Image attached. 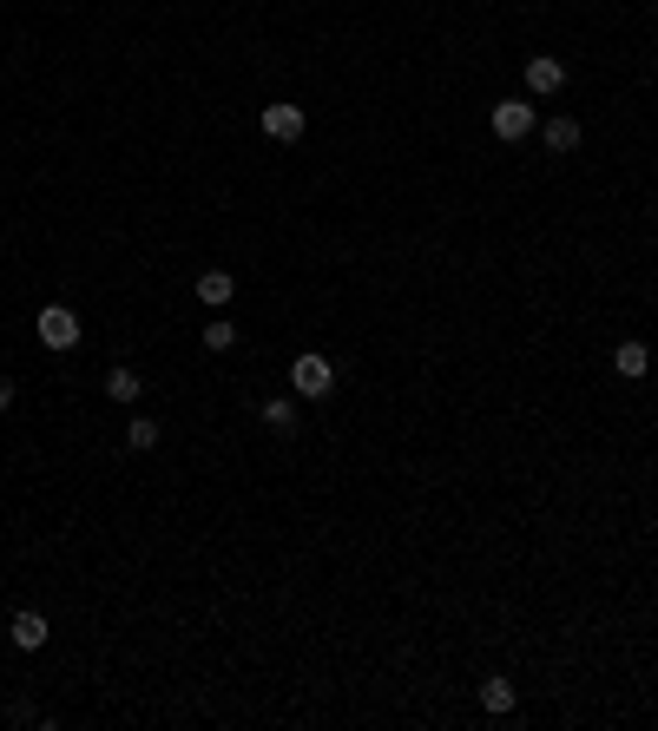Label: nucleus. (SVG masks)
<instances>
[{
	"mask_svg": "<svg viewBox=\"0 0 658 731\" xmlns=\"http://www.w3.org/2000/svg\"><path fill=\"white\" fill-rule=\"evenodd\" d=\"M257 126H264V139L297 145L303 132H310V119H303V106H264V112H257Z\"/></svg>",
	"mask_w": 658,
	"mask_h": 731,
	"instance_id": "obj_3",
	"label": "nucleus"
},
{
	"mask_svg": "<svg viewBox=\"0 0 658 731\" xmlns=\"http://www.w3.org/2000/svg\"><path fill=\"white\" fill-rule=\"evenodd\" d=\"M612 369H619L626 382H645V369H652V350H645L639 336H626V343L612 350Z\"/></svg>",
	"mask_w": 658,
	"mask_h": 731,
	"instance_id": "obj_6",
	"label": "nucleus"
},
{
	"mask_svg": "<svg viewBox=\"0 0 658 731\" xmlns=\"http://www.w3.org/2000/svg\"><path fill=\"white\" fill-rule=\"evenodd\" d=\"M33 330H40V343H47V350H73V343H79V317L66 310V303H47V310L33 317Z\"/></svg>",
	"mask_w": 658,
	"mask_h": 731,
	"instance_id": "obj_2",
	"label": "nucleus"
},
{
	"mask_svg": "<svg viewBox=\"0 0 658 731\" xmlns=\"http://www.w3.org/2000/svg\"><path fill=\"white\" fill-rule=\"evenodd\" d=\"M487 126H494V139L514 145V139H527V132H533V106H527V99H501V106L487 112Z\"/></svg>",
	"mask_w": 658,
	"mask_h": 731,
	"instance_id": "obj_4",
	"label": "nucleus"
},
{
	"mask_svg": "<svg viewBox=\"0 0 658 731\" xmlns=\"http://www.w3.org/2000/svg\"><path fill=\"white\" fill-rule=\"evenodd\" d=\"M204 350H237V323L231 317H211V323H204Z\"/></svg>",
	"mask_w": 658,
	"mask_h": 731,
	"instance_id": "obj_13",
	"label": "nucleus"
},
{
	"mask_svg": "<svg viewBox=\"0 0 658 731\" xmlns=\"http://www.w3.org/2000/svg\"><path fill=\"white\" fill-rule=\"evenodd\" d=\"M264 422H270L277 435H297V402H290V396H270V402H264Z\"/></svg>",
	"mask_w": 658,
	"mask_h": 731,
	"instance_id": "obj_12",
	"label": "nucleus"
},
{
	"mask_svg": "<svg viewBox=\"0 0 658 731\" xmlns=\"http://www.w3.org/2000/svg\"><path fill=\"white\" fill-rule=\"evenodd\" d=\"M540 139H547V152H580V119H547V132H540Z\"/></svg>",
	"mask_w": 658,
	"mask_h": 731,
	"instance_id": "obj_10",
	"label": "nucleus"
},
{
	"mask_svg": "<svg viewBox=\"0 0 658 731\" xmlns=\"http://www.w3.org/2000/svg\"><path fill=\"white\" fill-rule=\"evenodd\" d=\"M106 396L112 402H139L145 396V376H139V369H106Z\"/></svg>",
	"mask_w": 658,
	"mask_h": 731,
	"instance_id": "obj_11",
	"label": "nucleus"
},
{
	"mask_svg": "<svg viewBox=\"0 0 658 731\" xmlns=\"http://www.w3.org/2000/svg\"><path fill=\"white\" fill-rule=\"evenodd\" d=\"M126 442H132V448H158V422H132Z\"/></svg>",
	"mask_w": 658,
	"mask_h": 731,
	"instance_id": "obj_14",
	"label": "nucleus"
},
{
	"mask_svg": "<svg viewBox=\"0 0 658 731\" xmlns=\"http://www.w3.org/2000/svg\"><path fill=\"white\" fill-rule=\"evenodd\" d=\"M7 409H14V382L0 376V415H7Z\"/></svg>",
	"mask_w": 658,
	"mask_h": 731,
	"instance_id": "obj_15",
	"label": "nucleus"
},
{
	"mask_svg": "<svg viewBox=\"0 0 658 731\" xmlns=\"http://www.w3.org/2000/svg\"><path fill=\"white\" fill-rule=\"evenodd\" d=\"M7 633H14V646L20 652H40V646H47V620H40V613H14V626H7Z\"/></svg>",
	"mask_w": 658,
	"mask_h": 731,
	"instance_id": "obj_7",
	"label": "nucleus"
},
{
	"mask_svg": "<svg viewBox=\"0 0 658 731\" xmlns=\"http://www.w3.org/2000/svg\"><path fill=\"white\" fill-rule=\"evenodd\" d=\"M237 297V277L231 271H204L198 277V303H211V310H224V303Z\"/></svg>",
	"mask_w": 658,
	"mask_h": 731,
	"instance_id": "obj_8",
	"label": "nucleus"
},
{
	"mask_svg": "<svg viewBox=\"0 0 658 731\" xmlns=\"http://www.w3.org/2000/svg\"><path fill=\"white\" fill-rule=\"evenodd\" d=\"M514 705H520V692H514L507 679H487V685H481V712H487V718H507Z\"/></svg>",
	"mask_w": 658,
	"mask_h": 731,
	"instance_id": "obj_9",
	"label": "nucleus"
},
{
	"mask_svg": "<svg viewBox=\"0 0 658 731\" xmlns=\"http://www.w3.org/2000/svg\"><path fill=\"white\" fill-rule=\"evenodd\" d=\"M290 389H297V396H310V402H323L329 389H336V369H329V356L303 350L297 363H290Z\"/></svg>",
	"mask_w": 658,
	"mask_h": 731,
	"instance_id": "obj_1",
	"label": "nucleus"
},
{
	"mask_svg": "<svg viewBox=\"0 0 658 731\" xmlns=\"http://www.w3.org/2000/svg\"><path fill=\"white\" fill-rule=\"evenodd\" d=\"M566 86V60H553V53H533L527 60V93L533 99H553Z\"/></svg>",
	"mask_w": 658,
	"mask_h": 731,
	"instance_id": "obj_5",
	"label": "nucleus"
}]
</instances>
